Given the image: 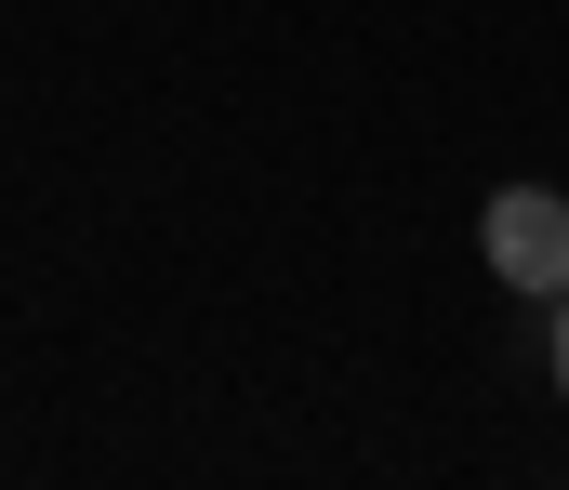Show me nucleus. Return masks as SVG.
<instances>
[{
  "instance_id": "1",
  "label": "nucleus",
  "mask_w": 569,
  "mask_h": 490,
  "mask_svg": "<svg viewBox=\"0 0 569 490\" xmlns=\"http://www.w3.org/2000/svg\"><path fill=\"white\" fill-rule=\"evenodd\" d=\"M477 266H490L503 292H530V306H557L569 292V186H490Z\"/></svg>"
},
{
  "instance_id": "2",
  "label": "nucleus",
  "mask_w": 569,
  "mask_h": 490,
  "mask_svg": "<svg viewBox=\"0 0 569 490\" xmlns=\"http://www.w3.org/2000/svg\"><path fill=\"white\" fill-rule=\"evenodd\" d=\"M543 371H557V398H569V292L543 306Z\"/></svg>"
}]
</instances>
